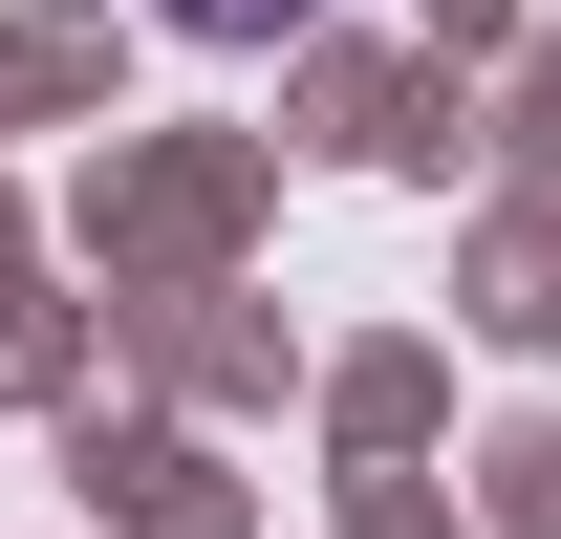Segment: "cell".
Returning a JSON list of instances; mask_svg holds the SVG:
<instances>
[{"mask_svg":"<svg viewBox=\"0 0 561 539\" xmlns=\"http://www.w3.org/2000/svg\"><path fill=\"white\" fill-rule=\"evenodd\" d=\"M173 22H195V44H280L302 0H173Z\"/></svg>","mask_w":561,"mask_h":539,"instance_id":"cell-1","label":"cell"}]
</instances>
